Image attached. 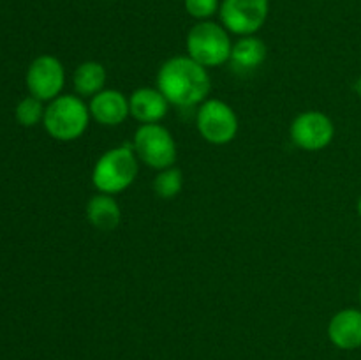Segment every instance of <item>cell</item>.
I'll return each mask as SVG.
<instances>
[{
  "label": "cell",
  "instance_id": "14",
  "mask_svg": "<svg viewBox=\"0 0 361 360\" xmlns=\"http://www.w3.org/2000/svg\"><path fill=\"white\" fill-rule=\"evenodd\" d=\"M87 219L94 228L102 232H111L122 221V210L113 194L99 193L88 200Z\"/></svg>",
  "mask_w": 361,
  "mask_h": 360
},
{
  "label": "cell",
  "instance_id": "6",
  "mask_svg": "<svg viewBox=\"0 0 361 360\" xmlns=\"http://www.w3.org/2000/svg\"><path fill=\"white\" fill-rule=\"evenodd\" d=\"M196 126L204 141L212 145H228L238 134V115L228 102L207 99L197 109Z\"/></svg>",
  "mask_w": 361,
  "mask_h": 360
},
{
  "label": "cell",
  "instance_id": "9",
  "mask_svg": "<svg viewBox=\"0 0 361 360\" xmlns=\"http://www.w3.org/2000/svg\"><path fill=\"white\" fill-rule=\"evenodd\" d=\"M66 85V69L53 55H41L28 66L27 88L30 95L44 101H53L62 95Z\"/></svg>",
  "mask_w": 361,
  "mask_h": 360
},
{
  "label": "cell",
  "instance_id": "15",
  "mask_svg": "<svg viewBox=\"0 0 361 360\" xmlns=\"http://www.w3.org/2000/svg\"><path fill=\"white\" fill-rule=\"evenodd\" d=\"M106 80H108V73H106L104 66L95 60H88V62L80 64L73 74V85L76 95L80 97H94L101 90H104Z\"/></svg>",
  "mask_w": 361,
  "mask_h": 360
},
{
  "label": "cell",
  "instance_id": "10",
  "mask_svg": "<svg viewBox=\"0 0 361 360\" xmlns=\"http://www.w3.org/2000/svg\"><path fill=\"white\" fill-rule=\"evenodd\" d=\"M90 116L101 126L115 127L126 122L130 115L129 97L116 88H104L90 99Z\"/></svg>",
  "mask_w": 361,
  "mask_h": 360
},
{
  "label": "cell",
  "instance_id": "16",
  "mask_svg": "<svg viewBox=\"0 0 361 360\" xmlns=\"http://www.w3.org/2000/svg\"><path fill=\"white\" fill-rule=\"evenodd\" d=\"M183 187V175L178 168L171 166V168L161 169L157 176L154 179V191L159 198L162 200H173L178 196V193Z\"/></svg>",
  "mask_w": 361,
  "mask_h": 360
},
{
  "label": "cell",
  "instance_id": "19",
  "mask_svg": "<svg viewBox=\"0 0 361 360\" xmlns=\"http://www.w3.org/2000/svg\"><path fill=\"white\" fill-rule=\"evenodd\" d=\"M355 90H356V94H358L360 97H361V76L358 78V80H356V83H355Z\"/></svg>",
  "mask_w": 361,
  "mask_h": 360
},
{
  "label": "cell",
  "instance_id": "5",
  "mask_svg": "<svg viewBox=\"0 0 361 360\" xmlns=\"http://www.w3.org/2000/svg\"><path fill=\"white\" fill-rule=\"evenodd\" d=\"M133 148L143 164L157 172L175 166L178 157L175 138L161 124H141L134 133Z\"/></svg>",
  "mask_w": 361,
  "mask_h": 360
},
{
  "label": "cell",
  "instance_id": "12",
  "mask_svg": "<svg viewBox=\"0 0 361 360\" xmlns=\"http://www.w3.org/2000/svg\"><path fill=\"white\" fill-rule=\"evenodd\" d=\"M129 108L140 124H159L168 115L169 102L159 88L141 87L129 95Z\"/></svg>",
  "mask_w": 361,
  "mask_h": 360
},
{
  "label": "cell",
  "instance_id": "3",
  "mask_svg": "<svg viewBox=\"0 0 361 360\" xmlns=\"http://www.w3.org/2000/svg\"><path fill=\"white\" fill-rule=\"evenodd\" d=\"M90 109L80 95L62 94L49 101L44 112V129L56 141H74L85 134L90 124Z\"/></svg>",
  "mask_w": 361,
  "mask_h": 360
},
{
  "label": "cell",
  "instance_id": "2",
  "mask_svg": "<svg viewBox=\"0 0 361 360\" xmlns=\"http://www.w3.org/2000/svg\"><path fill=\"white\" fill-rule=\"evenodd\" d=\"M140 173V159L129 145L106 150L92 169V184L99 193L118 194L129 189Z\"/></svg>",
  "mask_w": 361,
  "mask_h": 360
},
{
  "label": "cell",
  "instance_id": "21",
  "mask_svg": "<svg viewBox=\"0 0 361 360\" xmlns=\"http://www.w3.org/2000/svg\"><path fill=\"white\" fill-rule=\"evenodd\" d=\"M360 306H361V288H360Z\"/></svg>",
  "mask_w": 361,
  "mask_h": 360
},
{
  "label": "cell",
  "instance_id": "7",
  "mask_svg": "<svg viewBox=\"0 0 361 360\" xmlns=\"http://www.w3.org/2000/svg\"><path fill=\"white\" fill-rule=\"evenodd\" d=\"M270 0H222L219 16L222 27L231 34L256 35L267 23Z\"/></svg>",
  "mask_w": 361,
  "mask_h": 360
},
{
  "label": "cell",
  "instance_id": "1",
  "mask_svg": "<svg viewBox=\"0 0 361 360\" xmlns=\"http://www.w3.org/2000/svg\"><path fill=\"white\" fill-rule=\"evenodd\" d=\"M157 88L169 104L178 108H192L203 104L212 90L210 74L207 67L197 64L189 55L171 56L157 73Z\"/></svg>",
  "mask_w": 361,
  "mask_h": 360
},
{
  "label": "cell",
  "instance_id": "13",
  "mask_svg": "<svg viewBox=\"0 0 361 360\" xmlns=\"http://www.w3.org/2000/svg\"><path fill=\"white\" fill-rule=\"evenodd\" d=\"M268 48L257 35H243L233 44L229 64L238 73H249L257 69L267 60Z\"/></svg>",
  "mask_w": 361,
  "mask_h": 360
},
{
  "label": "cell",
  "instance_id": "8",
  "mask_svg": "<svg viewBox=\"0 0 361 360\" xmlns=\"http://www.w3.org/2000/svg\"><path fill=\"white\" fill-rule=\"evenodd\" d=\"M289 138L302 150L319 152L334 141L335 124L326 113L309 109L293 120L289 126Z\"/></svg>",
  "mask_w": 361,
  "mask_h": 360
},
{
  "label": "cell",
  "instance_id": "18",
  "mask_svg": "<svg viewBox=\"0 0 361 360\" xmlns=\"http://www.w3.org/2000/svg\"><path fill=\"white\" fill-rule=\"evenodd\" d=\"M183 6H185L187 14L197 21L210 20L221 9L219 0H183Z\"/></svg>",
  "mask_w": 361,
  "mask_h": 360
},
{
  "label": "cell",
  "instance_id": "20",
  "mask_svg": "<svg viewBox=\"0 0 361 360\" xmlns=\"http://www.w3.org/2000/svg\"><path fill=\"white\" fill-rule=\"evenodd\" d=\"M356 210H358V215L361 217V196H360V200H358V205H356Z\"/></svg>",
  "mask_w": 361,
  "mask_h": 360
},
{
  "label": "cell",
  "instance_id": "4",
  "mask_svg": "<svg viewBox=\"0 0 361 360\" xmlns=\"http://www.w3.org/2000/svg\"><path fill=\"white\" fill-rule=\"evenodd\" d=\"M187 55L203 67H219L229 62L233 42L228 30L215 21H197L187 34Z\"/></svg>",
  "mask_w": 361,
  "mask_h": 360
},
{
  "label": "cell",
  "instance_id": "11",
  "mask_svg": "<svg viewBox=\"0 0 361 360\" xmlns=\"http://www.w3.org/2000/svg\"><path fill=\"white\" fill-rule=\"evenodd\" d=\"M328 339L344 352L361 348V309L348 307L334 314L328 323Z\"/></svg>",
  "mask_w": 361,
  "mask_h": 360
},
{
  "label": "cell",
  "instance_id": "17",
  "mask_svg": "<svg viewBox=\"0 0 361 360\" xmlns=\"http://www.w3.org/2000/svg\"><path fill=\"white\" fill-rule=\"evenodd\" d=\"M44 112L46 108L42 106L41 99L28 95L18 102L14 115H16L18 124H21L23 127H34L44 120Z\"/></svg>",
  "mask_w": 361,
  "mask_h": 360
}]
</instances>
